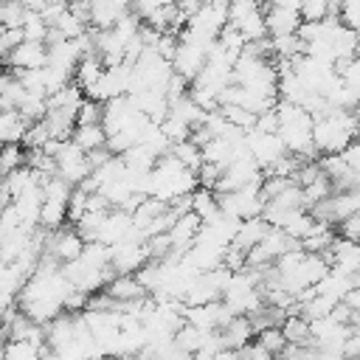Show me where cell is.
Instances as JSON below:
<instances>
[{"label": "cell", "mask_w": 360, "mask_h": 360, "mask_svg": "<svg viewBox=\"0 0 360 360\" xmlns=\"http://www.w3.org/2000/svg\"><path fill=\"white\" fill-rule=\"evenodd\" d=\"M225 3H231V0H225Z\"/></svg>", "instance_id": "ab89813d"}, {"label": "cell", "mask_w": 360, "mask_h": 360, "mask_svg": "<svg viewBox=\"0 0 360 360\" xmlns=\"http://www.w3.org/2000/svg\"><path fill=\"white\" fill-rule=\"evenodd\" d=\"M22 39H28V42H45L48 45V34H51V25L42 20V14L39 11H31V8H25V14H22Z\"/></svg>", "instance_id": "d4e9b609"}, {"label": "cell", "mask_w": 360, "mask_h": 360, "mask_svg": "<svg viewBox=\"0 0 360 360\" xmlns=\"http://www.w3.org/2000/svg\"><path fill=\"white\" fill-rule=\"evenodd\" d=\"M17 112H20L28 124L45 121V115H48V98H45V96H31V93H25L22 104L17 107Z\"/></svg>", "instance_id": "4316f807"}, {"label": "cell", "mask_w": 360, "mask_h": 360, "mask_svg": "<svg viewBox=\"0 0 360 360\" xmlns=\"http://www.w3.org/2000/svg\"><path fill=\"white\" fill-rule=\"evenodd\" d=\"M354 287H357V284H354V276H346V273H338V270L329 267V273L315 284V292H321V295H326L329 301L340 304V301H346V295H349Z\"/></svg>", "instance_id": "e0dca14e"}, {"label": "cell", "mask_w": 360, "mask_h": 360, "mask_svg": "<svg viewBox=\"0 0 360 360\" xmlns=\"http://www.w3.org/2000/svg\"><path fill=\"white\" fill-rule=\"evenodd\" d=\"M335 231H338V236H343V239H354V242H360V214H352V217L343 219Z\"/></svg>", "instance_id": "d6a6232c"}, {"label": "cell", "mask_w": 360, "mask_h": 360, "mask_svg": "<svg viewBox=\"0 0 360 360\" xmlns=\"http://www.w3.org/2000/svg\"><path fill=\"white\" fill-rule=\"evenodd\" d=\"M259 3H270V0H259Z\"/></svg>", "instance_id": "74e56055"}, {"label": "cell", "mask_w": 360, "mask_h": 360, "mask_svg": "<svg viewBox=\"0 0 360 360\" xmlns=\"http://www.w3.org/2000/svg\"><path fill=\"white\" fill-rule=\"evenodd\" d=\"M276 115H278V138L284 141L287 152L301 158V160H318L315 143H312V115L290 101H276Z\"/></svg>", "instance_id": "7a4b0ae2"}, {"label": "cell", "mask_w": 360, "mask_h": 360, "mask_svg": "<svg viewBox=\"0 0 360 360\" xmlns=\"http://www.w3.org/2000/svg\"><path fill=\"white\" fill-rule=\"evenodd\" d=\"M53 163H56V177H62L73 188L82 186L93 174V166L87 160V155L73 141H59V146L53 152Z\"/></svg>", "instance_id": "5b68a950"}, {"label": "cell", "mask_w": 360, "mask_h": 360, "mask_svg": "<svg viewBox=\"0 0 360 360\" xmlns=\"http://www.w3.org/2000/svg\"><path fill=\"white\" fill-rule=\"evenodd\" d=\"M200 228H202V222H200V217H197V214H191V211H188V214L177 217V219H174V225L166 231V233H169V242H172V253L183 256V253L197 242Z\"/></svg>", "instance_id": "9a60e30c"}, {"label": "cell", "mask_w": 360, "mask_h": 360, "mask_svg": "<svg viewBox=\"0 0 360 360\" xmlns=\"http://www.w3.org/2000/svg\"><path fill=\"white\" fill-rule=\"evenodd\" d=\"M267 231H270V222L264 219V217H256V219H245V222H239V228H236V236H233V242L231 245H236L239 250H245V253H250L264 236H267Z\"/></svg>", "instance_id": "ac0fdd59"}, {"label": "cell", "mask_w": 360, "mask_h": 360, "mask_svg": "<svg viewBox=\"0 0 360 360\" xmlns=\"http://www.w3.org/2000/svg\"><path fill=\"white\" fill-rule=\"evenodd\" d=\"M28 132V121L17 110H0V141L3 143H22Z\"/></svg>", "instance_id": "7402d4cb"}, {"label": "cell", "mask_w": 360, "mask_h": 360, "mask_svg": "<svg viewBox=\"0 0 360 360\" xmlns=\"http://www.w3.org/2000/svg\"><path fill=\"white\" fill-rule=\"evenodd\" d=\"M338 20L349 25L352 31H360V0H340V14Z\"/></svg>", "instance_id": "1f68e13d"}, {"label": "cell", "mask_w": 360, "mask_h": 360, "mask_svg": "<svg viewBox=\"0 0 360 360\" xmlns=\"http://www.w3.org/2000/svg\"><path fill=\"white\" fill-rule=\"evenodd\" d=\"M101 76H104V62H101L96 53H90V56H82V62L76 65V70H73V84L82 87V90H90Z\"/></svg>", "instance_id": "603a6c76"}, {"label": "cell", "mask_w": 360, "mask_h": 360, "mask_svg": "<svg viewBox=\"0 0 360 360\" xmlns=\"http://www.w3.org/2000/svg\"><path fill=\"white\" fill-rule=\"evenodd\" d=\"M354 112H357V118H360V104H357V110H354Z\"/></svg>", "instance_id": "d590c367"}, {"label": "cell", "mask_w": 360, "mask_h": 360, "mask_svg": "<svg viewBox=\"0 0 360 360\" xmlns=\"http://www.w3.org/2000/svg\"><path fill=\"white\" fill-rule=\"evenodd\" d=\"M335 70H338L340 82H343L349 90H354V93L360 96V56H352V59H346V62H338Z\"/></svg>", "instance_id": "f1b7e54d"}, {"label": "cell", "mask_w": 360, "mask_h": 360, "mask_svg": "<svg viewBox=\"0 0 360 360\" xmlns=\"http://www.w3.org/2000/svg\"><path fill=\"white\" fill-rule=\"evenodd\" d=\"M84 245H87V242L79 236L76 228H59V231H48L45 253L53 256L59 264H68V262H73V259L82 256Z\"/></svg>", "instance_id": "9c48e42d"}, {"label": "cell", "mask_w": 360, "mask_h": 360, "mask_svg": "<svg viewBox=\"0 0 360 360\" xmlns=\"http://www.w3.org/2000/svg\"><path fill=\"white\" fill-rule=\"evenodd\" d=\"M281 335L287 338L290 346H312V329H309V321L301 318L298 312H287V318L281 321Z\"/></svg>", "instance_id": "44dd1931"}, {"label": "cell", "mask_w": 360, "mask_h": 360, "mask_svg": "<svg viewBox=\"0 0 360 360\" xmlns=\"http://www.w3.org/2000/svg\"><path fill=\"white\" fill-rule=\"evenodd\" d=\"M228 25L236 28L248 39V45L267 39L264 3H259V0H231L228 3Z\"/></svg>", "instance_id": "277c9868"}, {"label": "cell", "mask_w": 360, "mask_h": 360, "mask_svg": "<svg viewBox=\"0 0 360 360\" xmlns=\"http://www.w3.org/2000/svg\"><path fill=\"white\" fill-rule=\"evenodd\" d=\"M245 143H248V152L253 155V160L262 166V172L267 174L278 160H284L290 152L284 146V141L278 138V132H245Z\"/></svg>", "instance_id": "52a82bcc"}, {"label": "cell", "mask_w": 360, "mask_h": 360, "mask_svg": "<svg viewBox=\"0 0 360 360\" xmlns=\"http://www.w3.org/2000/svg\"><path fill=\"white\" fill-rule=\"evenodd\" d=\"M253 129H256V132H278V115H276V107L267 110V112H259Z\"/></svg>", "instance_id": "836d02e7"}, {"label": "cell", "mask_w": 360, "mask_h": 360, "mask_svg": "<svg viewBox=\"0 0 360 360\" xmlns=\"http://www.w3.org/2000/svg\"><path fill=\"white\" fill-rule=\"evenodd\" d=\"M25 166V146L22 143H3L0 149V180Z\"/></svg>", "instance_id": "484cf974"}, {"label": "cell", "mask_w": 360, "mask_h": 360, "mask_svg": "<svg viewBox=\"0 0 360 360\" xmlns=\"http://www.w3.org/2000/svg\"><path fill=\"white\" fill-rule=\"evenodd\" d=\"M104 292L115 301V307L129 304V301H141L149 292L143 290V284L138 281V276H112V281L104 287Z\"/></svg>", "instance_id": "2e32d148"}, {"label": "cell", "mask_w": 360, "mask_h": 360, "mask_svg": "<svg viewBox=\"0 0 360 360\" xmlns=\"http://www.w3.org/2000/svg\"><path fill=\"white\" fill-rule=\"evenodd\" d=\"M264 22H267V37H290V34H298L304 20H301L298 8H290L281 3H267Z\"/></svg>", "instance_id": "7c38bea8"}, {"label": "cell", "mask_w": 360, "mask_h": 360, "mask_svg": "<svg viewBox=\"0 0 360 360\" xmlns=\"http://www.w3.org/2000/svg\"><path fill=\"white\" fill-rule=\"evenodd\" d=\"M312 143L318 158L321 155H343L354 141L360 129V118L354 110H335L326 107L321 115L312 118Z\"/></svg>", "instance_id": "6da1fadb"}, {"label": "cell", "mask_w": 360, "mask_h": 360, "mask_svg": "<svg viewBox=\"0 0 360 360\" xmlns=\"http://www.w3.org/2000/svg\"><path fill=\"white\" fill-rule=\"evenodd\" d=\"M70 141H73L84 155H90V152L107 146V132H104L101 124H76Z\"/></svg>", "instance_id": "ffe728a7"}, {"label": "cell", "mask_w": 360, "mask_h": 360, "mask_svg": "<svg viewBox=\"0 0 360 360\" xmlns=\"http://www.w3.org/2000/svg\"><path fill=\"white\" fill-rule=\"evenodd\" d=\"M354 56H360V31H357V48H354Z\"/></svg>", "instance_id": "e575fe53"}, {"label": "cell", "mask_w": 360, "mask_h": 360, "mask_svg": "<svg viewBox=\"0 0 360 360\" xmlns=\"http://www.w3.org/2000/svg\"><path fill=\"white\" fill-rule=\"evenodd\" d=\"M3 62L8 65L11 73L39 70V68L48 65V45H45V42H28V39H22V42H20Z\"/></svg>", "instance_id": "8fae6325"}, {"label": "cell", "mask_w": 360, "mask_h": 360, "mask_svg": "<svg viewBox=\"0 0 360 360\" xmlns=\"http://www.w3.org/2000/svg\"><path fill=\"white\" fill-rule=\"evenodd\" d=\"M3 73H6V70H3V65H0V76H3Z\"/></svg>", "instance_id": "8d00e7d4"}, {"label": "cell", "mask_w": 360, "mask_h": 360, "mask_svg": "<svg viewBox=\"0 0 360 360\" xmlns=\"http://www.w3.org/2000/svg\"><path fill=\"white\" fill-rule=\"evenodd\" d=\"M326 262H329V267L338 270V273L357 276V273H360V242L338 236L335 245H332V250L326 253Z\"/></svg>", "instance_id": "4fadbf2b"}, {"label": "cell", "mask_w": 360, "mask_h": 360, "mask_svg": "<svg viewBox=\"0 0 360 360\" xmlns=\"http://www.w3.org/2000/svg\"><path fill=\"white\" fill-rule=\"evenodd\" d=\"M335 239H338V231H335L332 225H326V222H315V225L309 228V233L301 239V250L326 256V253L332 250Z\"/></svg>", "instance_id": "d6986e66"}, {"label": "cell", "mask_w": 360, "mask_h": 360, "mask_svg": "<svg viewBox=\"0 0 360 360\" xmlns=\"http://www.w3.org/2000/svg\"><path fill=\"white\" fill-rule=\"evenodd\" d=\"M205 62H208V48H202V45H194V42H177V51H174V56H172V68H174V73L177 76H183L188 84L200 76V70L205 68Z\"/></svg>", "instance_id": "30bf717a"}, {"label": "cell", "mask_w": 360, "mask_h": 360, "mask_svg": "<svg viewBox=\"0 0 360 360\" xmlns=\"http://www.w3.org/2000/svg\"><path fill=\"white\" fill-rule=\"evenodd\" d=\"M219 211H222V208H219V197H217L211 188H202V186H200V188L191 191V214H197L202 225L211 222Z\"/></svg>", "instance_id": "cb8c5ba5"}, {"label": "cell", "mask_w": 360, "mask_h": 360, "mask_svg": "<svg viewBox=\"0 0 360 360\" xmlns=\"http://www.w3.org/2000/svg\"><path fill=\"white\" fill-rule=\"evenodd\" d=\"M101 112H104V104H98V101L84 96V101H82V107L76 112V124H101Z\"/></svg>", "instance_id": "4dcf8cb0"}, {"label": "cell", "mask_w": 360, "mask_h": 360, "mask_svg": "<svg viewBox=\"0 0 360 360\" xmlns=\"http://www.w3.org/2000/svg\"><path fill=\"white\" fill-rule=\"evenodd\" d=\"M219 197V208L225 214H231L233 219L245 222V219H256L264 214V194H262V186H248V188H236V191H228V194H217Z\"/></svg>", "instance_id": "8992f818"}, {"label": "cell", "mask_w": 360, "mask_h": 360, "mask_svg": "<svg viewBox=\"0 0 360 360\" xmlns=\"http://www.w3.org/2000/svg\"><path fill=\"white\" fill-rule=\"evenodd\" d=\"M222 301L233 315H245V318L253 315L259 307H264V295H262L259 278L248 267L245 270H233L231 278H228V287L222 292Z\"/></svg>", "instance_id": "3957f363"}, {"label": "cell", "mask_w": 360, "mask_h": 360, "mask_svg": "<svg viewBox=\"0 0 360 360\" xmlns=\"http://www.w3.org/2000/svg\"><path fill=\"white\" fill-rule=\"evenodd\" d=\"M0 149H3V141H0Z\"/></svg>", "instance_id": "f35d334b"}, {"label": "cell", "mask_w": 360, "mask_h": 360, "mask_svg": "<svg viewBox=\"0 0 360 360\" xmlns=\"http://www.w3.org/2000/svg\"><path fill=\"white\" fill-rule=\"evenodd\" d=\"M256 340V329L250 323V318L245 315H233L222 329H219V343L225 352H242L245 346H250Z\"/></svg>", "instance_id": "5bb4252c"}, {"label": "cell", "mask_w": 360, "mask_h": 360, "mask_svg": "<svg viewBox=\"0 0 360 360\" xmlns=\"http://www.w3.org/2000/svg\"><path fill=\"white\" fill-rule=\"evenodd\" d=\"M48 141H53V138H51V129H48L45 121L28 124V132H25V138H22V146H25V149H42Z\"/></svg>", "instance_id": "f546056e"}, {"label": "cell", "mask_w": 360, "mask_h": 360, "mask_svg": "<svg viewBox=\"0 0 360 360\" xmlns=\"http://www.w3.org/2000/svg\"><path fill=\"white\" fill-rule=\"evenodd\" d=\"M256 343L264 349V352H270L273 357H278L290 343H287V338L281 335V326H270V329H264V332H259L256 335Z\"/></svg>", "instance_id": "83f0119b"}, {"label": "cell", "mask_w": 360, "mask_h": 360, "mask_svg": "<svg viewBox=\"0 0 360 360\" xmlns=\"http://www.w3.org/2000/svg\"><path fill=\"white\" fill-rule=\"evenodd\" d=\"M146 262H149L146 242L124 239V242H118V245L110 248V264H112L115 276H135Z\"/></svg>", "instance_id": "ba28073f"}]
</instances>
